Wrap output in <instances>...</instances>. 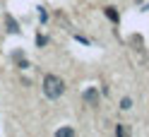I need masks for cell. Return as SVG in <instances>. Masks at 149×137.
I'll use <instances>...</instances> for the list:
<instances>
[{
  "instance_id": "obj_1",
  "label": "cell",
  "mask_w": 149,
  "mask_h": 137,
  "mask_svg": "<svg viewBox=\"0 0 149 137\" xmlns=\"http://www.w3.org/2000/svg\"><path fill=\"white\" fill-rule=\"evenodd\" d=\"M65 91V82L58 75H46L43 77V94L48 99H60Z\"/></svg>"
},
{
  "instance_id": "obj_2",
  "label": "cell",
  "mask_w": 149,
  "mask_h": 137,
  "mask_svg": "<svg viewBox=\"0 0 149 137\" xmlns=\"http://www.w3.org/2000/svg\"><path fill=\"white\" fill-rule=\"evenodd\" d=\"M82 99L89 104V106H94V104H99V87H89L84 94H82Z\"/></svg>"
},
{
  "instance_id": "obj_3",
  "label": "cell",
  "mask_w": 149,
  "mask_h": 137,
  "mask_svg": "<svg viewBox=\"0 0 149 137\" xmlns=\"http://www.w3.org/2000/svg\"><path fill=\"white\" fill-rule=\"evenodd\" d=\"M5 24H7V31H10V34H19V24H17V19L10 12L5 15Z\"/></svg>"
},
{
  "instance_id": "obj_4",
  "label": "cell",
  "mask_w": 149,
  "mask_h": 137,
  "mask_svg": "<svg viewBox=\"0 0 149 137\" xmlns=\"http://www.w3.org/2000/svg\"><path fill=\"white\" fill-rule=\"evenodd\" d=\"M12 60H15L22 70H24V67H29V63H26V58H24V53H22V51H15V53H12Z\"/></svg>"
},
{
  "instance_id": "obj_5",
  "label": "cell",
  "mask_w": 149,
  "mask_h": 137,
  "mask_svg": "<svg viewBox=\"0 0 149 137\" xmlns=\"http://www.w3.org/2000/svg\"><path fill=\"white\" fill-rule=\"evenodd\" d=\"M104 12H106V17H108L111 22H116V24H118L120 17H118V12H116V7H104Z\"/></svg>"
},
{
  "instance_id": "obj_6",
  "label": "cell",
  "mask_w": 149,
  "mask_h": 137,
  "mask_svg": "<svg viewBox=\"0 0 149 137\" xmlns=\"http://www.w3.org/2000/svg\"><path fill=\"white\" fill-rule=\"evenodd\" d=\"M55 137H74V130L72 127H60V130H55Z\"/></svg>"
},
{
  "instance_id": "obj_7",
  "label": "cell",
  "mask_w": 149,
  "mask_h": 137,
  "mask_svg": "<svg viewBox=\"0 0 149 137\" xmlns=\"http://www.w3.org/2000/svg\"><path fill=\"white\" fill-rule=\"evenodd\" d=\"M120 108H123V111H130V108H132V101H130V96H125L123 101H120Z\"/></svg>"
},
{
  "instance_id": "obj_8",
  "label": "cell",
  "mask_w": 149,
  "mask_h": 137,
  "mask_svg": "<svg viewBox=\"0 0 149 137\" xmlns=\"http://www.w3.org/2000/svg\"><path fill=\"white\" fill-rule=\"evenodd\" d=\"M46 43H48V39H46V36H36V46H39V48H41V46H46Z\"/></svg>"
},
{
  "instance_id": "obj_9",
  "label": "cell",
  "mask_w": 149,
  "mask_h": 137,
  "mask_svg": "<svg viewBox=\"0 0 149 137\" xmlns=\"http://www.w3.org/2000/svg\"><path fill=\"white\" fill-rule=\"evenodd\" d=\"M39 19H41V22L48 19V12H46V7H39Z\"/></svg>"
},
{
  "instance_id": "obj_10",
  "label": "cell",
  "mask_w": 149,
  "mask_h": 137,
  "mask_svg": "<svg viewBox=\"0 0 149 137\" xmlns=\"http://www.w3.org/2000/svg\"><path fill=\"white\" fill-rule=\"evenodd\" d=\"M116 135H118V137H123V135H127V130H125L123 125H116Z\"/></svg>"
}]
</instances>
